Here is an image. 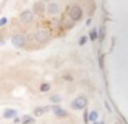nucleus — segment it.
<instances>
[{
    "label": "nucleus",
    "mask_w": 128,
    "mask_h": 124,
    "mask_svg": "<svg viewBox=\"0 0 128 124\" xmlns=\"http://www.w3.org/2000/svg\"><path fill=\"white\" fill-rule=\"evenodd\" d=\"M69 17L73 19V21H80L81 17H83V8L80 6H72L69 8Z\"/></svg>",
    "instance_id": "nucleus-1"
},
{
    "label": "nucleus",
    "mask_w": 128,
    "mask_h": 124,
    "mask_svg": "<svg viewBox=\"0 0 128 124\" xmlns=\"http://www.w3.org/2000/svg\"><path fill=\"white\" fill-rule=\"evenodd\" d=\"M86 105H87V98L86 96H77L76 99H73L72 102V107L73 109H86Z\"/></svg>",
    "instance_id": "nucleus-2"
},
{
    "label": "nucleus",
    "mask_w": 128,
    "mask_h": 124,
    "mask_svg": "<svg viewBox=\"0 0 128 124\" xmlns=\"http://www.w3.org/2000/svg\"><path fill=\"white\" fill-rule=\"evenodd\" d=\"M46 11H47L50 15H56V14L61 13V6L55 2H50L47 4V7H46Z\"/></svg>",
    "instance_id": "nucleus-3"
},
{
    "label": "nucleus",
    "mask_w": 128,
    "mask_h": 124,
    "mask_svg": "<svg viewBox=\"0 0 128 124\" xmlns=\"http://www.w3.org/2000/svg\"><path fill=\"white\" fill-rule=\"evenodd\" d=\"M50 36H51V33L47 29H39L34 33V37H36L37 41H47L50 39Z\"/></svg>",
    "instance_id": "nucleus-4"
},
{
    "label": "nucleus",
    "mask_w": 128,
    "mask_h": 124,
    "mask_svg": "<svg viewBox=\"0 0 128 124\" xmlns=\"http://www.w3.org/2000/svg\"><path fill=\"white\" fill-rule=\"evenodd\" d=\"M11 41H12V46L17 47V48H21V47L25 46V37L22 35H14L11 37Z\"/></svg>",
    "instance_id": "nucleus-5"
},
{
    "label": "nucleus",
    "mask_w": 128,
    "mask_h": 124,
    "mask_svg": "<svg viewBox=\"0 0 128 124\" xmlns=\"http://www.w3.org/2000/svg\"><path fill=\"white\" fill-rule=\"evenodd\" d=\"M20 18H21V21L25 22V24H30V22L33 21V11H29V10L22 11Z\"/></svg>",
    "instance_id": "nucleus-6"
},
{
    "label": "nucleus",
    "mask_w": 128,
    "mask_h": 124,
    "mask_svg": "<svg viewBox=\"0 0 128 124\" xmlns=\"http://www.w3.org/2000/svg\"><path fill=\"white\" fill-rule=\"evenodd\" d=\"M46 7H47V6H46L43 2H36L33 4V13L37 14V15H43L44 11H46Z\"/></svg>",
    "instance_id": "nucleus-7"
},
{
    "label": "nucleus",
    "mask_w": 128,
    "mask_h": 124,
    "mask_svg": "<svg viewBox=\"0 0 128 124\" xmlns=\"http://www.w3.org/2000/svg\"><path fill=\"white\" fill-rule=\"evenodd\" d=\"M51 109H52L54 114H55L56 117H66V116H68V112H66V110L62 109L61 106H58V105H54Z\"/></svg>",
    "instance_id": "nucleus-8"
},
{
    "label": "nucleus",
    "mask_w": 128,
    "mask_h": 124,
    "mask_svg": "<svg viewBox=\"0 0 128 124\" xmlns=\"http://www.w3.org/2000/svg\"><path fill=\"white\" fill-rule=\"evenodd\" d=\"M15 116H17V110H14V109H6L3 113L4 118H11V117H15Z\"/></svg>",
    "instance_id": "nucleus-9"
},
{
    "label": "nucleus",
    "mask_w": 128,
    "mask_h": 124,
    "mask_svg": "<svg viewBox=\"0 0 128 124\" xmlns=\"http://www.w3.org/2000/svg\"><path fill=\"white\" fill-rule=\"evenodd\" d=\"M21 121H22V124H33L34 123V118L26 114V116H24V117H22V120H21Z\"/></svg>",
    "instance_id": "nucleus-10"
},
{
    "label": "nucleus",
    "mask_w": 128,
    "mask_h": 124,
    "mask_svg": "<svg viewBox=\"0 0 128 124\" xmlns=\"http://www.w3.org/2000/svg\"><path fill=\"white\" fill-rule=\"evenodd\" d=\"M48 110V107L47 106H43V107H36V109H34V114L36 116H42L43 113H46Z\"/></svg>",
    "instance_id": "nucleus-11"
},
{
    "label": "nucleus",
    "mask_w": 128,
    "mask_h": 124,
    "mask_svg": "<svg viewBox=\"0 0 128 124\" xmlns=\"http://www.w3.org/2000/svg\"><path fill=\"white\" fill-rule=\"evenodd\" d=\"M90 39H91L92 41H95V40L98 39V30L95 29V28H94V29L90 30Z\"/></svg>",
    "instance_id": "nucleus-12"
},
{
    "label": "nucleus",
    "mask_w": 128,
    "mask_h": 124,
    "mask_svg": "<svg viewBox=\"0 0 128 124\" xmlns=\"http://www.w3.org/2000/svg\"><path fill=\"white\" fill-rule=\"evenodd\" d=\"M96 118H98V112H96V110L88 113V120L90 121H96Z\"/></svg>",
    "instance_id": "nucleus-13"
},
{
    "label": "nucleus",
    "mask_w": 128,
    "mask_h": 124,
    "mask_svg": "<svg viewBox=\"0 0 128 124\" xmlns=\"http://www.w3.org/2000/svg\"><path fill=\"white\" fill-rule=\"evenodd\" d=\"M51 88V85L50 84H47V83H44V84H42L40 85V91H43V92H47L48 90Z\"/></svg>",
    "instance_id": "nucleus-14"
},
{
    "label": "nucleus",
    "mask_w": 128,
    "mask_h": 124,
    "mask_svg": "<svg viewBox=\"0 0 128 124\" xmlns=\"http://www.w3.org/2000/svg\"><path fill=\"white\" fill-rule=\"evenodd\" d=\"M62 98L59 95H52L51 96V102H54V103H58V102H61Z\"/></svg>",
    "instance_id": "nucleus-15"
},
{
    "label": "nucleus",
    "mask_w": 128,
    "mask_h": 124,
    "mask_svg": "<svg viewBox=\"0 0 128 124\" xmlns=\"http://www.w3.org/2000/svg\"><path fill=\"white\" fill-rule=\"evenodd\" d=\"M87 40H88V37H87V36H81L80 40H78V44H80V46H84V44L87 43Z\"/></svg>",
    "instance_id": "nucleus-16"
},
{
    "label": "nucleus",
    "mask_w": 128,
    "mask_h": 124,
    "mask_svg": "<svg viewBox=\"0 0 128 124\" xmlns=\"http://www.w3.org/2000/svg\"><path fill=\"white\" fill-rule=\"evenodd\" d=\"M7 24V18H2L0 19V26H3V25Z\"/></svg>",
    "instance_id": "nucleus-17"
},
{
    "label": "nucleus",
    "mask_w": 128,
    "mask_h": 124,
    "mask_svg": "<svg viewBox=\"0 0 128 124\" xmlns=\"http://www.w3.org/2000/svg\"><path fill=\"white\" fill-rule=\"evenodd\" d=\"M99 63H100V68H103V57L99 58Z\"/></svg>",
    "instance_id": "nucleus-18"
},
{
    "label": "nucleus",
    "mask_w": 128,
    "mask_h": 124,
    "mask_svg": "<svg viewBox=\"0 0 128 124\" xmlns=\"http://www.w3.org/2000/svg\"><path fill=\"white\" fill-rule=\"evenodd\" d=\"M94 124H105V123H102V121H94Z\"/></svg>",
    "instance_id": "nucleus-19"
}]
</instances>
